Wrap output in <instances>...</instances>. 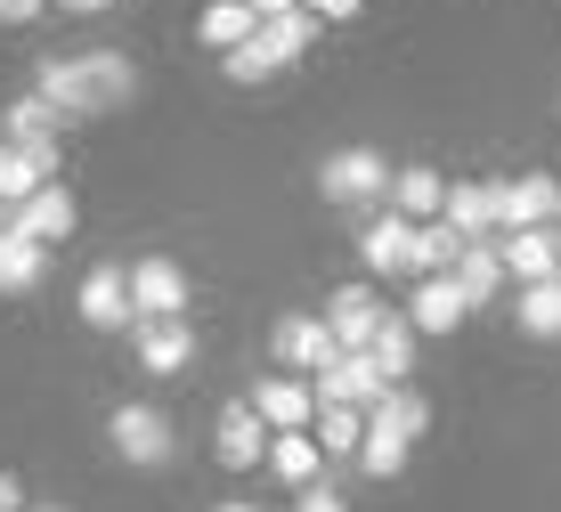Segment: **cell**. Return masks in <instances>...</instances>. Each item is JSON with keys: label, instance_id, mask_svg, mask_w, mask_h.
Listing matches in <instances>:
<instances>
[{"label": "cell", "instance_id": "cell-13", "mask_svg": "<svg viewBox=\"0 0 561 512\" xmlns=\"http://www.w3.org/2000/svg\"><path fill=\"white\" fill-rule=\"evenodd\" d=\"M253 407L268 416V431H309V416H318V383H309V374H268V383L253 390Z\"/></svg>", "mask_w": 561, "mask_h": 512}, {"label": "cell", "instance_id": "cell-39", "mask_svg": "<svg viewBox=\"0 0 561 512\" xmlns=\"http://www.w3.org/2000/svg\"><path fill=\"white\" fill-rule=\"evenodd\" d=\"M9 220H16V212H9V204H0V236H9Z\"/></svg>", "mask_w": 561, "mask_h": 512}, {"label": "cell", "instance_id": "cell-21", "mask_svg": "<svg viewBox=\"0 0 561 512\" xmlns=\"http://www.w3.org/2000/svg\"><path fill=\"white\" fill-rule=\"evenodd\" d=\"M57 123H66V114H57L49 98L33 90V98H16V106L0 114V139H9V147H49V139H57Z\"/></svg>", "mask_w": 561, "mask_h": 512}, {"label": "cell", "instance_id": "cell-24", "mask_svg": "<svg viewBox=\"0 0 561 512\" xmlns=\"http://www.w3.org/2000/svg\"><path fill=\"white\" fill-rule=\"evenodd\" d=\"M42 261H49V244H33L25 228H9L0 236V293H33L42 285Z\"/></svg>", "mask_w": 561, "mask_h": 512}, {"label": "cell", "instance_id": "cell-5", "mask_svg": "<svg viewBox=\"0 0 561 512\" xmlns=\"http://www.w3.org/2000/svg\"><path fill=\"white\" fill-rule=\"evenodd\" d=\"M496 220L513 228H553L561 220V180L553 171H520V180H496Z\"/></svg>", "mask_w": 561, "mask_h": 512}, {"label": "cell", "instance_id": "cell-1", "mask_svg": "<svg viewBox=\"0 0 561 512\" xmlns=\"http://www.w3.org/2000/svg\"><path fill=\"white\" fill-rule=\"evenodd\" d=\"M33 90L49 98L66 123H82V114H106L123 106L130 90H139V73H130L123 49H73V57H49L42 73H33Z\"/></svg>", "mask_w": 561, "mask_h": 512}, {"label": "cell", "instance_id": "cell-10", "mask_svg": "<svg viewBox=\"0 0 561 512\" xmlns=\"http://www.w3.org/2000/svg\"><path fill=\"white\" fill-rule=\"evenodd\" d=\"M382 318H391V309L375 301V285H342L334 301H325V326H334V342H342V350H375Z\"/></svg>", "mask_w": 561, "mask_h": 512}, {"label": "cell", "instance_id": "cell-34", "mask_svg": "<svg viewBox=\"0 0 561 512\" xmlns=\"http://www.w3.org/2000/svg\"><path fill=\"white\" fill-rule=\"evenodd\" d=\"M42 9H49V0H0V25H33Z\"/></svg>", "mask_w": 561, "mask_h": 512}, {"label": "cell", "instance_id": "cell-32", "mask_svg": "<svg viewBox=\"0 0 561 512\" xmlns=\"http://www.w3.org/2000/svg\"><path fill=\"white\" fill-rule=\"evenodd\" d=\"M220 73H228V82H268L277 66H268V57H261L253 42H244V49H228V57H220Z\"/></svg>", "mask_w": 561, "mask_h": 512}, {"label": "cell", "instance_id": "cell-14", "mask_svg": "<svg viewBox=\"0 0 561 512\" xmlns=\"http://www.w3.org/2000/svg\"><path fill=\"white\" fill-rule=\"evenodd\" d=\"M448 187H456V180L408 163V171L391 180V212H399V220H415V228H432V220H448Z\"/></svg>", "mask_w": 561, "mask_h": 512}, {"label": "cell", "instance_id": "cell-3", "mask_svg": "<svg viewBox=\"0 0 561 512\" xmlns=\"http://www.w3.org/2000/svg\"><path fill=\"white\" fill-rule=\"evenodd\" d=\"M391 180L399 171H382L375 147H334L318 163V187L334 195V204H391Z\"/></svg>", "mask_w": 561, "mask_h": 512}, {"label": "cell", "instance_id": "cell-30", "mask_svg": "<svg viewBox=\"0 0 561 512\" xmlns=\"http://www.w3.org/2000/svg\"><path fill=\"white\" fill-rule=\"evenodd\" d=\"M42 187H49V180H42V171L25 163V147H9V139H0V204L16 212V204H33Z\"/></svg>", "mask_w": 561, "mask_h": 512}, {"label": "cell", "instance_id": "cell-28", "mask_svg": "<svg viewBox=\"0 0 561 512\" xmlns=\"http://www.w3.org/2000/svg\"><path fill=\"white\" fill-rule=\"evenodd\" d=\"M408 431H391V423H375V416H366V447H358V471H366V480H391V471L399 464H408Z\"/></svg>", "mask_w": 561, "mask_h": 512}, {"label": "cell", "instance_id": "cell-25", "mask_svg": "<svg viewBox=\"0 0 561 512\" xmlns=\"http://www.w3.org/2000/svg\"><path fill=\"white\" fill-rule=\"evenodd\" d=\"M513 318H520V333H537V342H561V277H537V285H520Z\"/></svg>", "mask_w": 561, "mask_h": 512}, {"label": "cell", "instance_id": "cell-7", "mask_svg": "<svg viewBox=\"0 0 561 512\" xmlns=\"http://www.w3.org/2000/svg\"><path fill=\"white\" fill-rule=\"evenodd\" d=\"M382 390H391V374L366 359V350H351V359H334L318 374V407H382Z\"/></svg>", "mask_w": 561, "mask_h": 512}, {"label": "cell", "instance_id": "cell-20", "mask_svg": "<svg viewBox=\"0 0 561 512\" xmlns=\"http://www.w3.org/2000/svg\"><path fill=\"white\" fill-rule=\"evenodd\" d=\"M318 25H325V16H309V9H294V16H268V25L253 33V49L268 57V66H294V57H301L309 42H318Z\"/></svg>", "mask_w": 561, "mask_h": 512}, {"label": "cell", "instance_id": "cell-9", "mask_svg": "<svg viewBox=\"0 0 561 512\" xmlns=\"http://www.w3.org/2000/svg\"><path fill=\"white\" fill-rule=\"evenodd\" d=\"M82 326H99V333H123V326H139V301H130V277L114 261H99L82 277Z\"/></svg>", "mask_w": 561, "mask_h": 512}, {"label": "cell", "instance_id": "cell-29", "mask_svg": "<svg viewBox=\"0 0 561 512\" xmlns=\"http://www.w3.org/2000/svg\"><path fill=\"white\" fill-rule=\"evenodd\" d=\"M204 42L211 49H244V42H253V33H261V16L253 9H244V0H211V9H204Z\"/></svg>", "mask_w": 561, "mask_h": 512}, {"label": "cell", "instance_id": "cell-27", "mask_svg": "<svg viewBox=\"0 0 561 512\" xmlns=\"http://www.w3.org/2000/svg\"><path fill=\"white\" fill-rule=\"evenodd\" d=\"M318 447L334 464H358V447H366V407H318Z\"/></svg>", "mask_w": 561, "mask_h": 512}, {"label": "cell", "instance_id": "cell-40", "mask_svg": "<svg viewBox=\"0 0 561 512\" xmlns=\"http://www.w3.org/2000/svg\"><path fill=\"white\" fill-rule=\"evenodd\" d=\"M33 512H66V504H33Z\"/></svg>", "mask_w": 561, "mask_h": 512}, {"label": "cell", "instance_id": "cell-18", "mask_svg": "<svg viewBox=\"0 0 561 512\" xmlns=\"http://www.w3.org/2000/svg\"><path fill=\"white\" fill-rule=\"evenodd\" d=\"M9 228H25L33 244H66V236H73V195L49 180L42 195H33V204H16V220H9Z\"/></svg>", "mask_w": 561, "mask_h": 512}, {"label": "cell", "instance_id": "cell-8", "mask_svg": "<svg viewBox=\"0 0 561 512\" xmlns=\"http://www.w3.org/2000/svg\"><path fill=\"white\" fill-rule=\"evenodd\" d=\"M268 447H277L268 416H261L253 399H228V407H220V464H228V471H253Z\"/></svg>", "mask_w": 561, "mask_h": 512}, {"label": "cell", "instance_id": "cell-35", "mask_svg": "<svg viewBox=\"0 0 561 512\" xmlns=\"http://www.w3.org/2000/svg\"><path fill=\"white\" fill-rule=\"evenodd\" d=\"M309 16H325V25H342V16H358V0H301Z\"/></svg>", "mask_w": 561, "mask_h": 512}, {"label": "cell", "instance_id": "cell-22", "mask_svg": "<svg viewBox=\"0 0 561 512\" xmlns=\"http://www.w3.org/2000/svg\"><path fill=\"white\" fill-rule=\"evenodd\" d=\"M505 277H513V269H505V244H472V252H463V261H456V285H463V301H496V293H505Z\"/></svg>", "mask_w": 561, "mask_h": 512}, {"label": "cell", "instance_id": "cell-6", "mask_svg": "<svg viewBox=\"0 0 561 512\" xmlns=\"http://www.w3.org/2000/svg\"><path fill=\"white\" fill-rule=\"evenodd\" d=\"M130 301H139V326L147 318H187V269L163 261V252H147V261L130 269Z\"/></svg>", "mask_w": 561, "mask_h": 512}, {"label": "cell", "instance_id": "cell-37", "mask_svg": "<svg viewBox=\"0 0 561 512\" xmlns=\"http://www.w3.org/2000/svg\"><path fill=\"white\" fill-rule=\"evenodd\" d=\"M57 9H73V16H99V9H114V0H57Z\"/></svg>", "mask_w": 561, "mask_h": 512}, {"label": "cell", "instance_id": "cell-33", "mask_svg": "<svg viewBox=\"0 0 561 512\" xmlns=\"http://www.w3.org/2000/svg\"><path fill=\"white\" fill-rule=\"evenodd\" d=\"M294 512H351V504H342L334 488H301V497H294Z\"/></svg>", "mask_w": 561, "mask_h": 512}, {"label": "cell", "instance_id": "cell-17", "mask_svg": "<svg viewBox=\"0 0 561 512\" xmlns=\"http://www.w3.org/2000/svg\"><path fill=\"white\" fill-rule=\"evenodd\" d=\"M408 318H415V333H456L463 318H472V301H463L456 277H423L415 301H408Z\"/></svg>", "mask_w": 561, "mask_h": 512}, {"label": "cell", "instance_id": "cell-2", "mask_svg": "<svg viewBox=\"0 0 561 512\" xmlns=\"http://www.w3.org/2000/svg\"><path fill=\"white\" fill-rule=\"evenodd\" d=\"M106 440H114V456H123V464H147V471L180 456V431H171V416H163V407H139V399L114 407Z\"/></svg>", "mask_w": 561, "mask_h": 512}, {"label": "cell", "instance_id": "cell-23", "mask_svg": "<svg viewBox=\"0 0 561 512\" xmlns=\"http://www.w3.org/2000/svg\"><path fill=\"white\" fill-rule=\"evenodd\" d=\"M463 252H472V236H463V228H448V220L415 228V277H456Z\"/></svg>", "mask_w": 561, "mask_h": 512}, {"label": "cell", "instance_id": "cell-11", "mask_svg": "<svg viewBox=\"0 0 561 512\" xmlns=\"http://www.w3.org/2000/svg\"><path fill=\"white\" fill-rule=\"evenodd\" d=\"M358 261L375 269V277H408V269H415V220H399V212L366 220V236H358Z\"/></svg>", "mask_w": 561, "mask_h": 512}, {"label": "cell", "instance_id": "cell-31", "mask_svg": "<svg viewBox=\"0 0 561 512\" xmlns=\"http://www.w3.org/2000/svg\"><path fill=\"white\" fill-rule=\"evenodd\" d=\"M366 416H375V423H391V431H408V440H415V431L432 423V407H423V390H408V383H399V390H382V407H366Z\"/></svg>", "mask_w": 561, "mask_h": 512}, {"label": "cell", "instance_id": "cell-19", "mask_svg": "<svg viewBox=\"0 0 561 512\" xmlns=\"http://www.w3.org/2000/svg\"><path fill=\"white\" fill-rule=\"evenodd\" d=\"M318 464H325L318 431H277V447H268V471H277L285 488H318Z\"/></svg>", "mask_w": 561, "mask_h": 512}, {"label": "cell", "instance_id": "cell-4", "mask_svg": "<svg viewBox=\"0 0 561 512\" xmlns=\"http://www.w3.org/2000/svg\"><path fill=\"white\" fill-rule=\"evenodd\" d=\"M268 350H277V366L309 374V383H318V374L334 366V359H351V350L334 342V326H325V318H309V309H301V318H277V333H268Z\"/></svg>", "mask_w": 561, "mask_h": 512}, {"label": "cell", "instance_id": "cell-16", "mask_svg": "<svg viewBox=\"0 0 561 512\" xmlns=\"http://www.w3.org/2000/svg\"><path fill=\"white\" fill-rule=\"evenodd\" d=\"M448 228H463L472 244H496L505 220H496V180H456L448 187Z\"/></svg>", "mask_w": 561, "mask_h": 512}, {"label": "cell", "instance_id": "cell-26", "mask_svg": "<svg viewBox=\"0 0 561 512\" xmlns=\"http://www.w3.org/2000/svg\"><path fill=\"white\" fill-rule=\"evenodd\" d=\"M415 342H423V333H415V318H382V333H375V350H366V359H375L382 374H391V390L415 374Z\"/></svg>", "mask_w": 561, "mask_h": 512}, {"label": "cell", "instance_id": "cell-38", "mask_svg": "<svg viewBox=\"0 0 561 512\" xmlns=\"http://www.w3.org/2000/svg\"><path fill=\"white\" fill-rule=\"evenodd\" d=\"M211 512H261V504H211Z\"/></svg>", "mask_w": 561, "mask_h": 512}, {"label": "cell", "instance_id": "cell-36", "mask_svg": "<svg viewBox=\"0 0 561 512\" xmlns=\"http://www.w3.org/2000/svg\"><path fill=\"white\" fill-rule=\"evenodd\" d=\"M25 504V488H16V471H0V512H16Z\"/></svg>", "mask_w": 561, "mask_h": 512}, {"label": "cell", "instance_id": "cell-15", "mask_svg": "<svg viewBox=\"0 0 561 512\" xmlns=\"http://www.w3.org/2000/svg\"><path fill=\"white\" fill-rule=\"evenodd\" d=\"M505 244V269L520 285H537V277H561V220L553 228H513V236H496Z\"/></svg>", "mask_w": 561, "mask_h": 512}, {"label": "cell", "instance_id": "cell-12", "mask_svg": "<svg viewBox=\"0 0 561 512\" xmlns=\"http://www.w3.org/2000/svg\"><path fill=\"white\" fill-rule=\"evenodd\" d=\"M130 333H139V366L147 374H187V366H196V326H187V318H147Z\"/></svg>", "mask_w": 561, "mask_h": 512}]
</instances>
